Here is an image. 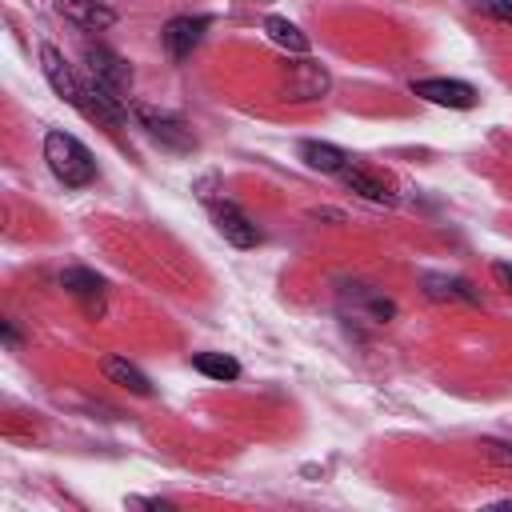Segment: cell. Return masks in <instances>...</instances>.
<instances>
[{"label": "cell", "mask_w": 512, "mask_h": 512, "mask_svg": "<svg viewBox=\"0 0 512 512\" xmlns=\"http://www.w3.org/2000/svg\"><path fill=\"white\" fill-rule=\"evenodd\" d=\"M44 160L52 168V176L64 184V188H88L96 180V160L92 152L64 128H52L44 136Z\"/></svg>", "instance_id": "obj_1"}, {"label": "cell", "mask_w": 512, "mask_h": 512, "mask_svg": "<svg viewBox=\"0 0 512 512\" xmlns=\"http://www.w3.org/2000/svg\"><path fill=\"white\" fill-rule=\"evenodd\" d=\"M132 112H136L140 128H144L160 148H168V152H192V148H196V136H192V128H188L180 116L160 112V108H152V104H136Z\"/></svg>", "instance_id": "obj_2"}, {"label": "cell", "mask_w": 512, "mask_h": 512, "mask_svg": "<svg viewBox=\"0 0 512 512\" xmlns=\"http://www.w3.org/2000/svg\"><path fill=\"white\" fill-rule=\"evenodd\" d=\"M340 312L348 320H364V324H388L396 316V304L380 292H372L368 284H344L340 288Z\"/></svg>", "instance_id": "obj_3"}, {"label": "cell", "mask_w": 512, "mask_h": 512, "mask_svg": "<svg viewBox=\"0 0 512 512\" xmlns=\"http://www.w3.org/2000/svg\"><path fill=\"white\" fill-rule=\"evenodd\" d=\"M212 208V220H216V232L232 244V248H256L260 244V228L252 224V216L232 204V200H208Z\"/></svg>", "instance_id": "obj_4"}, {"label": "cell", "mask_w": 512, "mask_h": 512, "mask_svg": "<svg viewBox=\"0 0 512 512\" xmlns=\"http://www.w3.org/2000/svg\"><path fill=\"white\" fill-rule=\"evenodd\" d=\"M40 72H44V80L52 84L56 96H64L76 112H84V84L72 76L68 60H64V52H60L56 44H40Z\"/></svg>", "instance_id": "obj_5"}, {"label": "cell", "mask_w": 512, "mask_h": 512, "mask_svg": "<svg viewBox=\"0 0 512 512\" xmlns=\"http://www.w3.org/2000/svg\"><path fill=\"white\" fill-rule=\"evenodd\" d=\"M408 88H412V96L440 104V108H472L476 104V88L468 80H452V76H424V80H412Z\"/></svg>", "instance_id": "obj_6"}, {"label": "cell", "mask_w": 512, "mask_h": 512, "mask_svg": "<svg viewBox=\"0 0 512 512\" xmlns=\"http://www.w3.org/2000/svg\"><path fill=\"white\" fill-rule=\"evenodd\" d=\"M84 116H88V120H100V124H108V128H124V124H128L124 96L112 92V88H108L104 80H96L92 72H88V80H84Z\"/></svg>", "instance_id": "obj_7"}, {"label": "cell", "mask_w": 512, "mask_h": 512, "mask_svg": "<svg viewBox=\"0 0 512 512\" xmlns=\"http://www.w3.org/2000/svg\"><path fill=\"white\" fill-rule=\"evenodd\" d=\"M208 24H212L208 16H172V20L164 24V32H160V40H164L168 56H172V60H184V56H192V48L204 40Z\"/></svg>", "instance_id": "obj_8"}, {"label": "cell", "mask_w": 512, "mask_h": 512, "mask_svg": "<svg viewBox=\"0 0 512 512\" xmlns=\"http://www.w3.org/2000/svg\"><path fill=\"white\" fill-rule=\"evenodd\" d=\"M60 288H64L68 296H76V300L84 304V312H92V316L104 312L108 284H104V276H96L92 268H64V272H60Z\"/></svg>", "instance_id": "obj_9"}, {"label": "cell", "mask_w": 512, "mask_h": 512, "mask_svg": "<svg viewBox=\"0 0 512 512\" xmlns=\"http://www.w3.org/2000/svg\"><path fill=\"white\" fill-rule=\"evenodd\" d=\"M84 60H88V72L96 76V80H104L112 92H128V84H132V68L112 52V48H104V44H88L84 48Z\"/></svg>", "instance_id": "obj_10"}, {"label": "cell", "mask_w": 512, "mask_h": 512, "mask_svg": "<svg viewBox=\"0 0 512 512\" xmlns=\"http://www.w3.org/2000/svg\"><path fill=\"white\" fill-rule=\"evenodd\" d=\"M340 180H344L348 192H356V196H364V200H372V204H396L392 184H388L380 172L364 168V164H348V168L340 172Z\"/></svg>", "instance_id": "obj_11"}, {"label": "cell", "mask_w": 512, "mask_h": 512, "mask_svg": "<svg viewBox=\"0 0 512 512\" xmlns=\"http://www.w3.org/2000/svg\"><path fill=\"white\" fill-rule=\"evenodd\" d=\"M56 8H60V16H68L84 32H104L116 24V12L104 0H60Z\"/></svg>", "instance_id": "obj_12"}, {"label": "cell", "mask_w": 512, "mask_h": 512, "mask_svg": "<svg viewBox=\"0 0 512 512\" xmlns=\"http://www.w3.org/2000/svg\"><path fill=\"white\" fill-rule=\"evenodd\" d=\"M328 92V72L312 60H300L288 68V96L292 100H320Z\"/></svg>", "instance_id": "obj_13"}, {"label": "cell", "mask_w": 512, "mask_h": 512, "mask_svg": "<svg viewBox=\"0 0 512 512\" xmlns=\"http://www.w3.org/2000/svg\"><path fill=\"white\" fill-rule=\"evenodd\" d=\"M420 284H424V292H428L432 300L480 304V292H476L468 280H460V276H448V272H424V276H420Z\"/></svg>", "instance_id": "obj_14"}, {"label": "cell", "mask_w": 512, "mask_h": 512, "mask_svg": "<svg viewBox=\"0 0 512 512\" xmlns=\"http://www.w3.org/2000/svg\"><path fill=\"white\" fill-rule=\"evenodd\" d=\"M300 160H304L308 168H316V172H332V176H340V172L352 164V156H348L344 148L328 144V140H300Z\"/></svg>", "instance_id": "obj_15"}, {"label": "cell", "mask_w": 512, "mask_h": 512, "mask_svg": "<svg viewBox=\"0 0 512 512\" xmlns=\"http://www.w3.org/2000/svg\"><path fill=\"white\" fill-rule=\"evenodd\" d=\"M100 372H104L112 384L128 388L132 396H152V380H148L136 364H128L124 356H104V360H100Z\"/></svg>", "instance_id": "obj_16"}, {"label": "cell", "mask_w": 512, "mask_h": 512, "mask_svg": "<svg viewBox=\"0 0 512 512\" xmlns=\"http://www.w3.org/2000/svg\"><path fill=\"white\" fill-rule=\"evenodd\" d=\"M264 32H268V40H272V44H280L284 52L308 56V48H312V40H308L292 20H284V16H268V20H264Z\"/></svg>", "instance_id": "obj_17"}, {"label": "cell", "mask_w": 512, "mask_h": 512, "mask_svg": "<svg viewBox=\"0 0 512 512\" xmlns=\"http://www.w3.org/2000/svg\"><path fill=\"white\" fill-rule=\"evenodd\" d=\"M192 368L200 372V376H208V380H236L240 376V364L232 360V356H224V352H196L192 356Z\"/></svg>", "instance_id": "obj_18"}, {"label": "cell", "mask_w": 512, "mask_h": 512, "mask_svg": "<svg viewBox=\"0 0 512 512\" xmlns=\"http://www.w3.org/2000/svg\"><path fill=\"white\" fill-rule=\"evenodd\" d=\"M476 448H480V456H484L488 464L512 468V440H492V436H480V440H476Z\"/></svg>", "instance_id": "obj_19"}, {"label": "cell", "mask_w": 512, "mask_h": 512, "mask_svg": "<svg viewBox=\"0 0 512 512\" xmlns=\"http://www.w3.org/2000/svg\"><path fill=\"white\" fill-rule=\"evenodd\" d=\"M472 8L484 12V16H492V20L512 24V0H472Z\"/></svg>", "instance_id": "obj_20"}, {"label": "cell", "mask_w": 512, "mask_h": 512, "mask_svg": "<svg viewBox=\"0 0 512 512\" xmlns=\"http://www.w3.org/2000/svg\"><path fill=\"white\" fill-rule=\"evenodd\" d=\"M492 276H496V284L504 292H512V264L508 260H492Z\"/></svg>", "instance_id": "obj_21"}, {"label": "cell", "mask_w": 512, "mask_h": 512, "mask_svg": "<svg viewBox=\"0 0 512 512\" xmlns=\"http://www.w3.org/2000/svg\"><path fill=\"white\" fill-rule=\"evenodd\" d=\"M128 504H132V508H160V512H164V508H176L172 500H160V496H128Z\"/></svg>", "instance_id": "obj_22"}, {"label": "cell", "mask_w": 512, "mask_h": 512, "mask_svg": "<svg viewBox=\"0 0 512 512\" xmlns=\"http://www.w3.org/2000/svg\"><path fill=\"white\" fill-rule=\"evenodd\" d=\"M16 340H20V332H16V324H8V320H4V344H16Z\"/></svg>", "instance_id": "obj_23"}]
</instances>
